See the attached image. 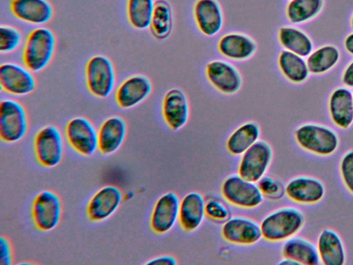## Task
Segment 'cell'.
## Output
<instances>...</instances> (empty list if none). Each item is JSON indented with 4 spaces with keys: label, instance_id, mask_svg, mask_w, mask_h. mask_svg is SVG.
Segmentation results:
<instances>
[{
    "label": "cell",
    "instance_id": "obj_1",
    "mask_svg": "<svg viewBox=\"0 0 353 265\" xmlns=\"http://www.w3.org/2000/svg\"><path fill=\"white\" fill-rule=\"evenodd\" d=\"M305 215L294 206H283L265 215L260 222L262 238L271 243L283 242L296 235L305 224Z\"/></svg>",
    "mask_w": 353,
    "mask_h": 265
},
{
    "label": "cell",
    "instance_id": "obj_2",
    "mask_svg": "<svg viewBox=\"0 0 353 265\" xmlns=\"http://www.w3.org/2000/svg\"><path fill=\"white\" fill-rule=\"evenodd\" d=\"M57 47L54 32L45 26L32 29L26 38L21 52L23 64L34 73L45 70L52 61Z\"/></svg>",
    "mask_w": 353,
    "mask_h": 265
},
{
    "label": "cell",
    "instance_id": "obj_3",
    "mask_svg": "<svg viewBox=\"0 0 353 265\" xmlns=\"http://www.w3.org/2000/svg\"><path fill=\"white\" fill-rule=\"evenodd\" d=\"M84 74L86 88L95 98L106 99L115 89L116 69L106 55L98 54L90 57L85 63Z\"/></svg>",
    "mask_w": 353,
    "mask_h": 265
},
{
    "label": "cell",
    "instance_id": "obj_4",
    "mask_svg": "<svg viewBox=\"0 0 353 265\" xmlns=\"http://www.w3.org/2000/svg\"><path fill=\"white\" fill-rule=\"evenodd\" d=\"M294 139L302 150L320 157L333 155L339 145V137L332 129L315 124L298 127Z\"/></svg>",
    "mask_w": 353,
    "mask_h": 265
},
{
    "label": "cell",
    "instance_id": "obj_5",
    "mask_svg": "<svg viewBox=\"0 0 353 265\" xmlns=\"http://www.w3.org/2000/svg\"><path fill=\"white\" fill-rule=\"evenodd\" d=\"M29 119L27 110L19 101L4 98L0 101V138L8 144L21 141L27 135Z\"/></svg>",
    "mask_w": 353,
    "mask_h": 265
},
{
    "label": "cell",
    "instance_id": "obj_6",
    "mask_svg": "<svg viewBox=\"0 0 353 265\" xmlns=\"http://www.w3.org/2000/svg\"><path fill=\"white\" fill-rule=\"evenodd\" d=\"M221 193L228 204L246 210L259 207L265 198L256 182L248 180L238 173L231 174L224 179Z\"/></svg>",
    "mask_w": 353,
    "mask_h": 265
},
{
    "label": "cell",
    "instance_id": "obj_7",
    "mask_svg": "<svg viewBox=\"0 0 353 265\" xmlns=\"http://www.w3.org/2000/svg\"><path fill=\"white\" fill-rule=\"evenodd\" d=\"M64 141L59 128L48 124L39 129L33 139V150L37 161L43 168L58 166L64 156Z\"/></svg>",
    "mask_w": 353,
    "mask_h": 265
},
{
    "label": "cell",
    "instance_id": "obj_8",
    "mask_svg": "<svg viewBox=\"0 0 353 265\" xmlns=\"http://www.w3.org/2000/svg\"><path fill=\"white\" fill-rule=\"evenodd\" d=\"M62 202L59 195L50 190L38 193L32 204L31 215L35 228L41 232L54 230L61 222Z\"/></svg>",
    "mask_w": 353,
    "mask_h": 265
},
{
    "label": "cell",
    "instance_id": "obj_9",
    "mask_svg": "<svg viewBox=\"0 0 353 265\" xmlns=\"http://www.w3.org/2000/svg\"><path fill=\"white\" fill-rule=\"evenodd\" d=\"M64 133L69 146L80 155L90 157L98 150V129L88 118L72 117L67 122Z\"/></svg>",
    "mask_w": 353,
    "mask_h": 265
},
{
    "label": "cell",
    "instance_id": "obj_10",
    "mask_svg": "<svg viewBox=\"0 0 353 265\" xmlns=\"http://www.w3.org/2000/svg\"><path fill=\"white\" fill-rule=\"evenodd\" d=\"M273 149L265 140L259 139L240 156L237 173L257 182L268 170L273 159Z\"/></svg>",
    "mask_w": 353,
    "mask_h": 265
},
{
    "label": "cell",
    "instance_id": "obj_11",
    "mask_svg": "<svg viewBox=\"0 0 353 265\" xmlns=\"http://www.w3.org/2000/svg\"><path fill=\"white\" fill-rule=\"evenodd\" d=\"M37 81L34 72L23 64L6 61L0 66V88L2 92L15 97L32 94Z\"/></svg>",
    "mask_w": 353,
    "mask_h": 265
},
{
    "label": "cell",
    "instance_id": "obj_12",
    "mask_svg": "<svg viewBox=\"0 0 353 265\" xmlns=\"http://www.w3.org/2000/svg\"><path fill=\"white\" fill-rule=\"evenodd\" d=\"M221 234L225 241L238 246H252L263 239L260 223L241 215L230 216L225 220Z\"/></svg>",
    "mask_w": 353,
    "mask_h": 265
},
{
    "label": "cell",
    "instance_id": "obj_13",
    "mask_svg": "<svg viewBox=\"0 0 353 265\" xmlns=\"http://www.w3.org/2000/svg\"><path fill=\"white\" fill-rule=\"evenodd\" d=\"M180 199L172 191L166 192L156 200L150 217L153 233L164 235L170 232L179 222Z\"/></svg>",
    "mask_w": 353,
    "mask_h": 265
},
{
    "label": "cell",
    "instance_id": "obj_14",
    "mask_svg": "<svg viewBox=\"0 0 353 265\" xmlns=\"http://www.w3.org/2000/svg\"><path fill=\"white\" fill-rule=\"evenodd\" d=\"M152 84L145 75L135 74L123 79L116 88L114 100L122 110L133 108L148 98Z\"/></svg>",
    "mask_w": 353,
    "mask_h": 265
},
{
    "label": "cell",
    "instance_id": "obj_15",
    "mask_svg": "<svg viewBox=\"0 0 353 265\" xmlns=\"http://www.w3.org/2000/svg\"><path fill=\"white\" fill-rule=\"evenodd\" d=\"M121 189L114 185H105L97 190L90 198L86 215L90 222H102L110 218L123 202Z\"/></svg>",
    "mask_w": 353,
    "mask_h": 265
},
{
    "label": "cell",
    "instance_id": "obj_16",
    "mask_svg": "<svg viewBox=\"0 0 353 265\" xmlns=\"http://www.w3.org/2000/svg\"><path fill=\"white\" fill-rule=\"evenodd\" d=\"M205 76L216 90L225 95L236 93L242 86V77L237 68L230 63L221 59L208 62Z\"/></svg>",
    "mask_w": 353,
    "mask_h": 265
},
{
    "label": "cell",
    "instance_id": "obj_17",
    "mask_svg": "<svg viewBox=\"0 0 353 265\" xmlns=\"http://www.w3.org/2000/svg\"><path fill=\"white\" fill-rule=\"evenodd\" d=\"M285 195L294 203L313 205L320 202L325 195L324 184L319 179L306 175L290 179L285 186Z\"/></svg>",
    "mask_w": 353,
    "mask_h": 265
},
{
    "label": "cell",
    "instance_id": "obj_18",
    "mask_svg": "<svg viewBox=\"0 0 353 265\" xmlns=\"http://www.w3.org/2000/svg\"><path fill=\"white\" fill-rule=\"evenodd\" d=\"M9 8L17 20L37 26L49 23L54 14V7L48 0H10Z\"/></svg>",
    "mask_w": 353,
    "mask_h": 265
},
{
    "label": "cell",
    "instance_id": "obj_19",
    "mask_svg": "<svg viewBox=\"0 0 353 265\" xmlns=\"http://www.w3.org/2000/svg\"><path fill=\"white\" fill-rule=\"evenodd\" d=\"M163 119L173 131L183 128L190 117V104L185 92L179 88H172L164 95L161 105Z\"/></svg>",
    "mask_w": 353,
    "mask_h": 265
},
{
    "label": "cell",
    "instance_id": "obj_20",
    "mask_svg": "<svg viewBox=\"0 0 353 265\" xmlns=\"http://www.w3.org/2000/svg\"><path fill=\"white\" fill-rule=\"evenodd\" d=\"M128 133V124L121 115H111L98 128V150L103 155L114 154L122 146Z\"/></svg>",
    "mask_w": 353,
    "mask_h": 265
},
{
    "label": "cell",
    "instance_id": "obj_21",
    "mask_svg": "<svg viewBox=\"0 0 353 265\" xmlns=\"http://www.w3.org/2000/svg\"><path fill=\"white\" fill-rule=\"evenodd\" d=\"M193 16L197 28L206 37L217 35L223 26V12L216 0H196Z\"/></svg>",
    "mask_w": 353,
    "mask_h": 265
},
{
    "label": "cell",
    "instance_id": "obj_22",
    "mask_svg": "<svg viewBox=\"0 0 353 265\" xmlns=\"http://www.w3.org/2000/svg\"><path fill=\"white\" fill-rule=\"evenodd\" d=\"M205 217V199L202 194L192 191L180 199L178 222L183 230L195 231L201 226Z\"/></svg>",
    "mask_w": 353,
    "mask_h": 265
},
{
    "label": "cell",
    "instance_id": "obj_23",
    "mask_svg": "<svg viewBox=\"0 0 353 265\" xmlns=\"http://www.w3.org/2000/svg\"><path fill=\"white\" fill-rule=\"evenodd\" d=\"M219 52L224 57L236 61L251 58L256 51L255 41L241 32H228L223 35L217 43Z\"/></svg>",
    "mask_w": 353,
    "mask_h": 265
},
{
    "label": "cell",
    "instance_id": "obj_24",
    "mask_svg": "<svg viewBox=\"0 0 353 265\" xmlns=\"http://www.w3.org/2000/svg\"><path fill=\"white\" fill-rule=\"evenodd\" d=\"M316 248L321 264L343 265L346 260L345 246L340 235L332 228H323L319 234Z\"/></svg>",
    "mask_w": 353,
    "mask_h": 265
},
{
    "label": "cell",
    "instance_id": "obj_25",
    "mask_svg": "<svg viewBox=\"0 0 353 265\" xmlns=\"http://www.w3.org/2000/svg\"><path fill=\"white\" fill-rule=\"evenodd\" d=\"M281 255L283 257L296 262L298 265L321 264L316 246L301 236L294 235L284 241Z\"/></svg>",
    "mask_w": 353,
    "mask_h": 265
},
{
    "label": "cell",
    "instance_id": "obj_26",
    "mask_svg": "<svg viewBox=\"0 0 353 265\" xmlns=\"http://www.w3.org/2000/svg\"><path fill=\"white\" fill-rule=\"evenodd\" d=\"M329 112L332 122L342 129L353 123V95L345 88L336 89L330 96Z\"/></svg>",
    "mask_w": 353,
    "mask_h": 265
},
{
    "label": "cell",
    "instance_id": "obj_27",
    "mask_svg": "<svg viewBox=\"0 0 353 265\" xmlns=\"http://www.w3.org/2000/svg\"><path fill=\"white\" fill-rule=\"evenodd\" d=\"M261 128L254 121H248L238 126L229 135L225 147L233 156H241L260 139Z\"/></svg>",
    "mask_w": 353,
    "mask_h": 265
},
{
    "label": "cell",
    "instance_id": "obj_28",
    "mask_svg": "<svg viewBox=\"0 0 353 265\" xmlns=\"http://www.w3.org/2000/svg\"><path fill=\"white\" fill-rule=\"evenodd\" d=\"M278 65L284 77L293 83L304 81L309 74L307 62L302 57L286 50L279 54Z\"/></svg>",
    "mask_w": 353,
    "mask_h": 265
},
{
    "label": "cell",
    "instance_id": "obj_29",
    "mask_svg": "<svg viewBox=\"0 0 353 265\" xmlns=\"http://www.w3.org/2000/svg\"><path fill=\"white\" fill-rule=\"evenodd\" d=\"M155 0H127L126 16L129 24L137 30L150 28Z\"/></svg>",
    "mask_w": 353,
    "mask_h": 265
},
{
    "label": "cell",
    "instance_id": "obj_30",
    "mask_svg": "<svg viewBox=\"0 0 353 265\" xmlns=\"http://www.w3.org/2000/svg\"><path fill=\"white\" fill-rule=\"evenodd\" d=\"M173 28V12L165 0H157L150 26L152 35L158 39L168 38Z\"/></svg>",
    "mask_w": 353,
    "mask_h": 265
},
{
    "label": "cell",
    "instance_id": "obj_31",
    "mask_svg": "<svg viewBox=\"0 0 353 265\" xmlns=\"http://www.w3.org/2000/svg\"><path fill=\"white\" fill-rule=\"evenodd\" d=\"M278 37L280 43L286 50L299 56L305 57L312 50L310 39L302 31L293 27L284 26L279 29Z\"/></svg>",
    "mask_w": 353,
    "mask_h": 265
},
{
    "label": "cell",
    "instance_id": "obj_32",
    "mask_svg": "<svg viewBox=\"0 0 353 265\" xmlns=\"http://www.w3.org/2000/svg\"><path fill=\"white\" fill-rule=\"evenodd\" d=\"M323 0H291L286 8L290 21L299 23L315 17L321 10Z\"/></svg>",
    "mask_w": 353,
    "mask_h": 265
},
{
    "label": "cell",
    "instance_id": "obj_33",
    "mask_svg": "<svg viewBox=\"0 0 353 265\" xmlns=\"http://www.w3.org/2000/svg\"><path fill=\"white\" fill-rule=\"evenodd\" d=\"M338 49L330 45L323 46L312 53L307 61L309 71L314 74L323 73L332 68L339 61Z\"/></svg>",
    "mask_w": 353,
    "mask_h": 265
},
{
    "label": "cell",
    "instance_id": "obj_34",
    "mask_svg": "<svg viewBox=\"0 0 353 265\" xmlns=\"http://www.w3.org/2000/svg\"><path fill=\"white\" fill-rule=\"evenodd\" d=\"M23 42L22 32L9 24L0 26V53L7 55L14 52Z\"/></svg>",
    "mask_w": 353,
    "mask_h": 265
},
{
    "label": "cell",
    "instance_id": "obj_35",
    "mask_svg": "<svg viewBox=\"0 0 353 265\" xmlns=\"http://www.w3.org/2000/svg\"><path fill=\"white\" fill-rule=\"evenodd\" d=\"M256 183L264 197L279 199L285 194V186L273 177L265 175Z\"/></svg>",
    "mask_w": 353,
    "mask_h": 265
},
{
    "label": "cell",
    "instance_id": "obj_36",
    "mask_svg": "<svg viewBox=\"0 0 353 265\" xmlns=\"http://www.w3.org/2000/svg\"><path fill=\"white\" fill-rule=\"evenodd\" d=\"M205 215L213 222L223 223L231 216V213L228 206L221 200L210 198L205 201Z\"/></svg>",
    "mask_w": 353,
    "mask_h": 265
},
{
    "label": "cell",
    "instance_id": "obj_37",
    "mask_svg": "<svg viewBox=\"0 0 353 265\" xmlns=\"http://www.w3.org/2000/svg\"><path fill=\"white\" fill-rule=\"evenodd\" d=\"M339 173L345 187L353 195V149L345 152L341 158Z\"/></svg>",
    "mask_w": 353,
    "mask_h": 265
},
{
    "label": "cell",
    "instance_id": "obj_38",
    "mask_svg": "<svg viewBox=\"0 0 353 265\" xmlns=\"http://www.w3.org/2000/svg\"><path fill=\"white\" fill-rule=\"evenodd\" d=\"M0 264L10 265L13 261L12 247L9 238L6 236L1 235L0 238Z\"/></svg>",
    "mask_w": 353,
    "mask_h": 265
},
{
    "label": "cell",
    "instance_id": "obj_39",
    "mask_svg": "<svg viewBox=\"0 0 353 265\" xmlns=\"http://www.w3.org/2000/svg\"><path fill=\"white\" fill-rule=\"evenodd\" d=\"M176 259L168 254L160 255L153 258L148 259L145 264H166V265H176L177 264Z\"/></svg>",
    "mask_w": 353,
    "mask_h": 265
},
{
    "label": "cell",
    "instance_id": "obj_40",
    "mask_svg": "<svg viewBox=\"0 0 353 265\" xmlns=\"http://www.w3.org/2000/svg\"><path fill=\"white\" fill-rule=\"evenodd\" d=\"M343 82L347 86L353 87V61L349 64L343 73Z\"/></svg>",
    "mask_w": 353,
    "mask_h": 265
},
{
    "label": "cell",
    "instance_id": "obj_41",
    "mask_svg": "<svg viewBox=\"0 0 353 265\" xmlns=\"http://www.w3.org/2000/svg\"><path fill=\"white\" fill-rule=\"evenodd\" d=\"M345 47L350 53L353 55V33L346 37L345 40Z\"/></svg>",
    "mask_w": 353,
    "mask_h": 265
},
{
    "label": "cell",
    "instance_id": "obj_42",
    "mask_svg": "<svg viewBox=\"0 0 353 265\" xmlns=\"http://www.w3.org/2000/svg\"><path fill=\"white\" fill-rule=\"evenodd\" d=\"M351 24H352V27L353 28V16H352V18Z\"/></svg>",
    "mask_w": 353,
    "mask_h": 265
}]
</instances>
